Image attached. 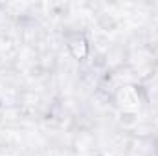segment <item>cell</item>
Masks as SVG:
<instances>
[{"instance_id":"7a4b0ae2","label":"cell","mask_w":158,"mask_h":156,"mask_svg":"<svg viewBox=\"0 0 158 156\" xmlns=\"http://www.w3.org/2000/svg\"><path fill=\"white\" fill-rule=\"evenodd\" d=\"M66 48L76 61H85L90 53V44L83 33H74L66 39Z\"/></svg>"},{"instance_id":"6da1fadb","label":"cell","mask_w":158,"mask_h":156,"mask_svg":"<svg viewBox=\"0 0 158 156\" xmlns=\"http://www.w3.org/2000/svg\"><path fill=\"white\" fill-rule=\"evenodd\" d=\"M116 103L125 112H136L142 107V90L134 84H125L116 92Z\"/></svg>"}]
</instances>
